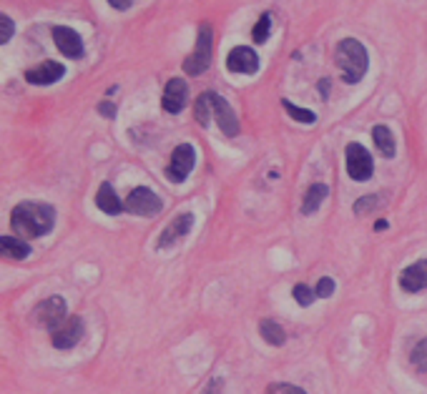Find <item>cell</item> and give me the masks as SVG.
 <instances>
[{
	"label": "cell",
	"mask_w": 427,
	"mask_h": 394,
	"mask_svg": "<svg viewBox=\"0 0 427 394\" xmlns=\"http://www.w3.org/2000/svg\"><path fill=\"white\" fill-rule=\"evenodd\" d=\"M55 224V209L48 203L23 201L11 211V226L23 239H38L53 229Z\"/></svg>",
	"instance_id": "6da1fadb"
},
{
	"label": "cell",
	"mask_w": 427,
	"mask_h": 394,
	"mask_svg": "<svg viewBox=\"0 0 427 394\" xmlns=\"http://www.w3.org/2000/svg\"><path fill=\"white\" fill-rule=\"evenodd\" d=\"M334 58H337V68L347 83H360L362 78H365V73H367V66H370L367 50H365V46H362L360 41H355V38H344L337 46Z\"/></svg>",
	"instance_id": "7a4b0ae2"
},
{
	"label": "cell",
	"mask_w": 427,
	"mask_h": 394,
	"mask_svg": "<svg viewBox=\"0 0 427 394\" xmlns=\"http://www.w3.org/2000/svg\"><path fill=\"white\" fill-rule=\"evenodd\" d=\"M211 50H214V30L209 23L199 25V38H196V48L184 63V71L189 76H201L211 66Z\"/></svg>",
	"instance_id": "3957f363"
},
{
	"label": "cell",
	"mask_w": 427,
	"mask_h": 394,
	"mask_svg": "<svg viewBox=\"0 0 427 394\" xmlns=\"http://www.w3.org/2000/svg\"><path fill=\"white\" fill-rule=\"evenodd\" d=\"M86 334V324L81 317H66L55 329H50V344L55 349H71Z\"/></svg>",
	"instance_id": "277c9868"
},
{
	"label": "cell",
	"mask_w": 427,
	"mask_h": 394,
	"mask_svg": "<svg viewBox=\"0 0 427 394\" xmlns=\"http://www.w3.org/2000/svg\"><path fill=\"white\" fill-rule=\"evenodd\" d=\"M30 319H33V324H38V327L55 329L63 319H66V301H63V297L43 299L41 304L33 309Z\"/></svg>",
	"instance_id": "5b68a950"
},
{
	"label": "cell",
	"mask_w": 427,
	"mask_h": 394,
	"mask_svg": "<svg viewBox=\"0 0 427 394\" xmlns=\"http://www.w3.org/2000/svg\"><path fill=\"white\" fill-rule=\"evenodd\" d=\"M126 211L128 214H136V216H154L163 209V201L158 198V193H154L151 189L146 186H139V189H133L126 198Z\"/></svg>",
	"instance_id": "8992f818"
},
{
	"label": "cell",
	"mask_w": 427,
	"mask_h": 394,
	"mask_svg": "<svg viewBox=\"0 0 427 394\" xmlns=\"http://www.w3.org/2000/svg\"><path fill=\"white\" fill-rule=\"evenodd\" d=\"M347 173L349 179L355 181H367L372 179V171H374V163H372V156L367 154V149L362 144H349L347 151Z\"/></svg>",
	"instance_id": "52a82bcc"
},
{
	"label": "cell",
	"mask_w": 427,
	"mask_h": 394,
	"mask_svg": "<svg viewBox=\"0 0 427 394\" xmlns=\"http://www.w3.org/2000/svg\"><path fill=\"white\" fill-rule=\"evenodd\" d=\"M194 163H196V151H194L189 144L176 146L174 154H171V163L166 166V176H169V181L181 184V181L189 176V171L194 168Z\"/></svg>",
	"instance_id": "ba28073f"
},
{
	"label": "cell",
	"mask_w": 427,
	"mask_h": 394,
	"mask_svg": "<svg viewBox=\"0 0 427 394\" xmlns=\"http://www.w3.org/2000/svg\"><path fill=\"white\" fill-rule=\"evenodd\" d=\"M63 76H66V68H63V63H58V60H46L41 66L25 71V81L33 86H50L55 83V81H60Z\"/></svg>",
	"instance_id": "9c48e42d"
},
{
	"label": "cell",
	"mask_w": 427,
	"mask_h": 394,
	"mask_svg": "<svg viewBox=\"0 0 427 394\" xmlns=\"http://www.w3.org/2000/svg\"><path fill=\"white\" fill-rule=\"evenodd\" d=\"M53 41H55V48L66 58H81L83 55V41L76 30L66 28V25H55L53 28Z\"/></svg>",
	"instance_id": "30bf717a"
},
{
	"label": "cell",
	"mask_w": 427,
	"mask_h": 394,
	"mask_svg": "<svg viewBox=\"0 0 427 394\" xmlns=\"http://www.w3.org/2000/svg\"><path fill=\"white\" fill-rule=\"evenodd\" d=\"M191 226H194V214H179L176 219H171V224L163 229L161 236H158V249H169V246H174L176 241H181L189 231H191Z\"/></svg>",
	"instance_id": "8fae6325"
},
{
	"label": "cell",
	"mask_w": 427,
	"mask_h": 394,
	"mask_svg": "<svg viewBox=\"0 0 427 394\" xmlns=\"http://www.w3.org/2000/svg\"><path fill=\"white\" fill-rule=\"evenodd\" d=\"M187 81L184 78H171L166 88H163V98H161V106L166 114H179L184 111L187 106Z\"/></svg>",
	"instance_id": "7c38bea8"
},
{
	"label": "cell",
	"mask_w": 427,
	"mask_h": 394,
	"mask_svg": "<svg viewBox=\"0 0 427 394\" xmlns=\"http://www.w3.org/2000/svg\"><path fill=\"white\" fill-rule=\"evenodd\" d=\"M226 68L231 73H247V76H252V73L259 71V58L252 48L239 46V48H234L226 55Z\"/></svg>",
	"instance_id": "4fadbf2b"
},
{
	"label": "cell",
	"mask_w": 427,
	"mask_h": 394,
	"mask_svg": "<svg viewBox=\"0 0 427 394\" xmlns=\"http://www.w3.org/2000/svg\"><path fill=\"white\" fill-rule=\"evenodd\" d=\"M400 287L407 294L427 289V259H420V261H415L412 266H407V269L400 274Z\"/></svg>",
	"instance_id": "5bb4252c"
},
{
	"label": "cell",
	"mask_w": 427,
	"mask_h": 394,
	"mask_svg": "<svg viewBox=\"0 0 427 394\" xmlns=\"http://www.w3.org/2000/svg\"><path fill=\"white\" fill-rule=\"evenodd\" d=\"M214 121L219 123V128H222L224 136L231 138V136L239 133V121H236V114L231 111V106H229L219 93H214Z\"/></svg>",
	"instance_id": "9a60e30c"
},
{
	"label": "cell",
	"mask_w": 427,
	"mask_h": 394,
	"mask_svg": "<svg viewBox=\"0 0 427 394\" xmlns=\"http://www.w3.org/2000/svg\"><path fill=\"white\" fill-rule=\"evenodd\" d=\"M96 206L109 216H118L121 211H126V206L121 203V198L116 196V189L106 181V184L98 186V193H96Z\"/></svg>",
	"instance_id": "2e32d148"
},
{
	"label": "cell",
	"mask_w": 427,
	"mask_h": 394,
	"mask_svg": "<svg viewBox=\"0 0 427 394\" xmlns=\"http://www.w3.org/2000/svg\"><path fill=\"white\" fill-rule=\"evenodd\" d=\"M0 254H3V259L20 261L30 254V246L23 239H15V236H0Z\"/></svg>",
	"instance_id": "e0dca14e"
},
{
	"label": "cell",
	"mask_w": 427,
	"mask_h": 394,
	"mask_svg": "<svg viewBox=\"0 0 427 394\" xmlns=\"http://www.w3.org/2000/svg\"><path fill=\"white\" fill-rule=\"evenodd\" d=\"M372 141H374V146H377L379 154L385 156V158H392V156H395V151H398V146H395V136H392V131L387 128V125H374V128H372Z\"/></svg>",
	"instance_id": "ac0fdd59"
},
{
	"label": "cell",
	"mask_w": 427,
	"mask_h": 394,
	"mask_svg": "<svg viewBox=\"0 0 427 394\" xmlns=\"http://www.w3.org/2000/svg\"><path fill=\"white\" fill-rule=\"evenodd\" d=\"M330 189L325 184H312L304 193V201H301V214H314V211L322 206V201L327 198Z\"/></svg>",
	"instance_id": "d6986e66"
},
{
	"label": "cell",
	"mask_w": 427,
	"mask_h": 394,
	"mask_svg": "<svg viewBox=\"0 0 427 394\" xmlns=\"http://www.w3.org/2000/svg\"><path fill=\"white\" fill-rule=\"evenodd\" d=\"M259 334H262V339H264L266 344H271V346H282L284 341H287L284 329L279 327L274 319H262V324H259Z\"/></svg>",
	"instance_id": "ffe728a7"
},
{
	"label": "cell",
	"mask_w": 427,
	"mask_h": 394,
	"mask_svg": "<svg viewBox=\"0 0 427 394\" xmlns=\"http://www.w3.org/2000/svg\"><path fill=\"white\" fill-rule=\"evenodd\" d=\"M194 116H196V121H199L201 125H209V118H214V93H211V90H206V93H201V96L196 98V103H194Z\"/></svg>",
	"instance_id": "44dd1931"
},
{
	"label": "cell",
	"mask_w": 427,
	"mask_h": 394,
	"mask_svg": "<svg viewBox=\"0 0 427 394\" xmlns=\"http://www.w3.org/2000/svg\"><path fill=\"white\" fill-rule=\"evenodd\" d=\"M282 106H284V111H287L292 118H297L299 123H314L317 121V116L312 114V111H304V108H299V106H294V103H289L287 98L282 101Z\"/></svg>",
	"instance_id": "7402d4cb"
},
{
	"label": "cell",
	"mask_w": 427,
	"mask_h": 394,
	"mask_svg": "<svg viewBox=\"0 0 427 394\" xmlns=\"http://www.w3.org/2000/svg\"><path fill=\"white\" fill-rule=\"evenodd\" d=\"M269 28H271V13H264V15L259 18V23L254 25L252 38H254L257 43H264L266 38H269Z\"/></svg>",
	"instance_id": "603a6c76"
},
{
	"label": "cell",
	"mask_w": 427,
	"mask_h": 394,
	"mask_svg": "<svg viewBox=\"0 0 427 394\" xmlns=\"http://www.w3.org/2000/svg\"><path fill=\"white\" fill-rule=\"evenodd\" d=\"M409 359H412V365H415L417 369H427V337L417 341L412 354H409Z\"/></svg>",
	"instance_id": "cb8c5ba5"
},
{
	"label": "cell",
	"mask_w": 427,
	"mask_h": 394,
	"mask_svg": "<svg viewBox=\"0 0 427 394\" xmlns=\"http://www.w3.org/2000/svg\"><path fill=\"white\" fill-rule=\"evenodd\" d=\"M294 299L299 306H309L317 299V292H312V287H307V284H297L294 287Z\"/></svg>",
	"instance_id": "d4e9b609"
},
{
	"label": "cell",
	"mask_w": 427,
	"mask_h": 394,
	"mask_svg": "<svg viewBox=\"0 0 427 394\" xmlns=\"http://www.w3.org/2000/svg\"><path fill=\"white\" fill-rule=\"evenodd\" d=\"M314 292H317V297H319V299L332 297V294H334V279H330V276H322Z\"/></svg>",
	"instance_id": "484cf974"
},
{
	"label": "cell",
	"mask_w": 427,
	"mask_h": 394,
	"mask_svg": "<svg viewBox=\"0 0 427 394\" xmlns=\"http://www.w3.org/2000/svg\"><path fill=\"white\" fill-rule=\"evenodd\" d=\"M11 38H13V20L3 13V15H0V43L6 46Z\"/></svg>",
	"instance_id": "4316f807"
},
{
	"label": "cell",
	"mask_w": 427,
	"mask_h": 394,
	"mask_svg": "<svg viewBox=\"0 0 427 394\" xmlns=\"http://www.w3.org/2000/svg\"><path fill=\"white\" fill-rule=\"evenodd\" d=\"M266 394H307L301 387H294V384H271L266 389Z\"/></svg>",
	"instance_id": "83f0119b"
},
{
	"label": "cell",
	"mask_w": 427,
	"mask_h": 394,
	"mask_svg": "<svg viewBox=\"0 0 427 394\" xmlns=\"http://www.w3.org/2000/svg\"><path fill=\"white\" fill-rule=\"evenodd\" d=\"M377 196H362V201H357V206H355V211L357 214H365V209H374L379 201H374Z\"/></svg>",
	"instance_id": "f1b7e54d"
},
{
	"label": "cell",
	"mask_w": 427,
	"mask_h": 394,
	"mask_svg": "<svg viewBox=\"0 0 427 394\" xmlns=\"http://www.w3.org/2000/svg\"><path fill=\"white\" fill-rule=\"evenodd\" d=\"M222 392H224V379H211L204 394H222Z\"/></svg>",
	"instance_id": "f546056e"
},
{
	"label": "cell",
	"mask_w": 427,
	"mask_h": 394,
	"mask_svg": "<svg viewBox=\"0 0 427 394\" xmlns=\"http://www.w3.org/2000/svg\"><path fill=\"white\" fill-rule=\"evenodd\" d=\"M98 111H101L106 118H114V116H116V106H114V103H109V101H103L101 106H98Z\"/></svg>",
	"instance_id": "4dcf8cb0"
},
{
	"label": "cell",
	"mask_w": 427,
	"mask_h": 394,
	"mask_svg": "<svg viewBox=\"0 0 427 394\" xmlns=\"http://www.w3.org/2000/svg\"><path fill=\"white\" fill-rule=\"evenodd\" d=\"M109 3H111L114 8H118V11H126V8H131L133 0H109Z\"/></svg>",
	"instance_id": "1f68e13d"
},
{
	"label": "cell",
	"mask_w": 427,
	"mask_h": 394,
	"mask_svg": "<svg viewBox=\"0 0 427 394\" xmlns=\"http://www.w3.org/2000/svg\"><path fill=\"white\" fill-rule=\"evenodd\" d=\"M374 229H377V231H385V229H387V222H377V224H374Z\"/></svg>",
	"instance_id": "d6a6232c"
}]
</instances>
